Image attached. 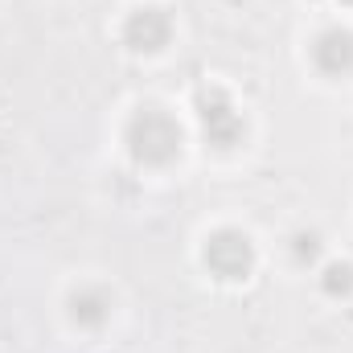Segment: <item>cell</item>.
I'll use <instances>...</instances> for the list:
<instances>
[{
	"label": "cell",
	"instance_id": "obj_9",
	"mask_svg": "<svg viewBox=\"0 0 353 353\" xmlns=\"http://www.w3.org/2000/svg\"><path fill=\"white\" fill-rule=\"evenodd\" d=\"M341 4H353V0H341Z\"/></svg>",
	"mask_w": 353,
	"mask_h": 353
},
{
	"label": "cell",
	"instance_id": "obj_7",
	"mask_svg": "<svg viewBox=\"0 0 353 353\" xmlns=\"http://www.w3.org/2000/svg\"><path fill=\"white\" fill-rule=\"evenodd\" d=\"M321 288L329 296H350L353 292V267L350 263H329L325 275H321Z\"/></svg>",
	"mask_w": 353,
	"mask_h": 353
},
{
	"label": "cell",
	"instance_id": "obj_5",
	"mask_svg": "<svg viewBox=\"0 0 353 353\" xmlns=\"http://www.w3.org/2000/svg\"><path fill=\"white\" fill-rule=\"evenodd\" d=\"M312 62L325 70V74H333V79H341V74H350L353 70V33L350 29H325L321 37H316V46H312Z\"/></svg>",
	"mask_w": 353,
	"mask_h": 353
},
{
	"label": "cell",
	"instance_id": "obj_3",
	"mask_svg": "<svg viewBox=\"0 0 353 353\" xmlns=\"http://www.w3.org/2000/svg\"><path fill=\"white\" fill-rule=\"evenodd\" d=\"M205 267L218 279H247L255 267V247L243 230H218L205 243Z\"/></svg>",
	"mask_w": 353,
	"mask_h": 353
},
{
	"label": "cell",
	"instance_id": "obj_6",
	"mask_svg": "<svg viewBox=\"0 0 353 353\" xmlns=\"http://www.w3.org/2000/svg\"><path fill=\"white\" fill-rule=\"evenodd\" d=\"M111 316V296L103 288H79L70 296V321L79 329H103Z\"/></svg>",
	"mask_w": 353,
	"mask_h": 353
},
{
	"label": "cell",
	"instance_id": "obj_8",
	"mask_svg": "<svg viewBox=\"0 0 353 353\" xmlns=\"http://www.w3.org/2000/svg\"><path fill=\"white\" fill-rule=\"evenodd\" d=\"M292 255H296V263H316L321 259V239L316 234H296L292 239Z\"/></svg>",
	"mask_w": 353,
	"mask_h": 353
},
{
	"label": "cell",
	"instance_id": "obj_1",
	"mask_svg": "<svg viewBox=\"0 0 353 353\" xmlns=\"http://www.w3.org/2000/svg\"><path fill=\"white\" fill-rule=\"evenodd\" d=\"M181 140H185L181 123L161 107H140L128 119V152L136 165H148V169L173 165L181 157Z\"/></svg>",
	"mask_w": 353,
	"mask_h": 353
},
{
	"label": "cell",
	"instance_id": "obj_4",
	"mask_svg": "<svg viewBox=\"0 0 353 353\" xmlns=\"http://www.w3.org/2000/svg\"><path fill=\"white\" fill-rule=\"evenodd\" d=\"M169 37H173V21H169V12L157 8V4L136 8V12L123 21V46L136 50V54H157V50L169 46Z\"/></svg>",
	"mask_w": 353,
	"mask_h": 353
},
{
	"label": "cell",
	"instance_id": "obj_2",
	"mask_svg": "<svg viewBox=\"0 0 353 353\" xmlns=\"http://www.w3.org/2000/svg\"><path fill=\"white\" fill-rule=\"evenodd\" d=\"M197 115H201L205 144H214V148H234V144H243L247 123H243V115L234 111V103H230L222 90H201V94H197Z\"/></svg>",
	"mask_w": 353,
	"mask_h": 353
}]
</instances>
